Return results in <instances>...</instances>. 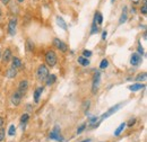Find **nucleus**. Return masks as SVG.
<instances>
[{"label": "nucleus", "mask_w": 147, "mask_h": 142, "mask_svg": "<svg viewBox=\"0 0 147 142\" xmlns=\"http://www.w3.org/2000/svg\"><path fill=\"white\" fill-rule=\"evenodd\" d=\"M48 76H49L48 67H47L45 64H41V66H38V68H37V70H36L37 80H38V81H41V82H43V81H45V80H47Z\"/></svg>", "instance_id": "nucleus-1"}, {"label": "nucleus", "mask_w": 147, "mask_h": 142, "mask_svg": "<svg viewBox=\"0 0 147 142\" xmlns=\"http://www.w3.org/2000/svg\"><path fill=\"white\" fill-rule=\"evenodd\" d=\"M57 61H58V59H57V54L53 50H49V51H47V53H45V63L49 66V67H55V64H57Z\"/></svg>", "instance_id": "nucleus-2"}, {"label": "nucleus", "mask_w": 147, "mask_h": 142, "mask_svg": "<svg viewBox=\"0 0 147 142\" xmlns=\"http://www.w3.org/2000/svg\"><path fill=\"white\" fill-rule=\"evenodd\" d=\"M100 82H101V72L100 71H96L94 73V77H93V84H92V92L93 94H96L98 87H100Z\"/></svg>", "instance_id": "nucleus-3"}, {"label": "nucleus", "mask_w": 147, "mask_h": 142, "mask_svg": "<svg viewBox=\"0 0 147 142\" xmlns=\"http://www.w3.org/2000/svg\"><path fill=\"white\" fill-rule=\"evenodd\" d=\"M49 138H50L51 140H57V141H60V142L63 140V138H62V135H61V133H60V127H59L58 125H55V127H53V130L50 132Z\"/></svg>", "instance_id": "nucleus-4"}, {"label": "nucleus", "mask_w": 147, "mask_h": 142, "mask_svg": "<svg viewBox=\"0 0 147 142\" xmlns=\"http://www.w3.org/2000/svg\"><path fill=\"white\" fill-rule=\"evenodd\" d=\"M16 27H17V18H10V20L8 23V33L10 36H14L16 34Z\"/></svg>", "instance_id": "nucleus-5"}, {"label": "nucleus", "mask_w": 147, "mask_h": 142, "mask_svg": "<svg viewBox=\"0 0 147 142\" xmlns=\"http://www.w3.org/2000/svg\"><path fill=\"white\" fill-rule=\"evenodd\" d=\"M120 107H121V104H117L115 106L109 108V111H108L107 113H104V114L101 116V121H103L104 119H108V117H109V116H111L112 114H114L115 112H118V111L120 109Z\"/></svg>", "instance_id": "nucleus-6"}, {"label": "nucleus", "mask_w": 147, "mask_h": 142, "mask_svg": "<svg viewBox=\"0 0 147 142\" xmlns=\"http://www.w3.org/2000/svg\"><path fill=\"white\" fill-rule=\"evenodd\" d=\"M53 44H55V48H57L58 50H60L61 52H67V50H68L66 43H63L60 38H55V40H53Z\"/></svg>", "instance_id": "nucleus-7"}, {"label": "nucleus", "mask_w": 147, "mask_h": 142, "mask_svg": "<svg viewBox=\"0 0 147 142\" xmlns=\"http://www.w3.org/2000/svg\"><path fill=\"white\" fill-rule=\"evenodd\" d=\"M24 96L19 92L18 90H16L14 94H13V96H11V103L15 105V106H18L19 104H20V102H22V98H23Z\"/></svg>", "instance_id": "nucleus-8"}, {"label": "nucleus", "mask_w": 147, "mask_h": 142, "mask_svg": "<svg viewBox=\"0 0 147 142\" xmlns=\"http://www.w3.org/2000/svg\"><path fill=\"white\" fill-rule=\"evenodd\" d=\"M27 89H28V81H27L26 79H24V80H22V81L19 82L17 90H18V91L22 94V95H23V96H24V95L26 94Z\"/></svg>", "instance_id": "nucleus-9"}, {"label": "nucleus", "mask_w": 147, "mask_h": 142, "mask_svg": "<svg viewBox=\"0 0 147 142\" xmlns=\"http://www.w3.org/2000/svg\"><path fill=\"white\" fill-rule=\"evenodd\" d=\"M142 61H143L142 55H139L138 53H132L131 58H130V63L132 66H138V64L142 63Z\"/></svg>", "instance_id": "nucleus-10"}, {"label": "nucleus", "mask_w": 147, "mask_h": 142, "mask_svg": "<svg viewBox=\"0 0 147 142\" xmlns=\"http://www.w3.org/2000/svg\"><path fill=\"white\" fill-rule=\"evenodd\" d=\"M127 19H128V8L125 6V7H123V9H122V13H121L120 19H119V24L121 25V24L126 23V21H127Z\"/></svg>", "instance_id": "nucleus-11"}, {"label": "nucleus", "mask_w": 147, "mask_h": 142, "mask_svg": "<svg viewBox=\"0 0 147 142\" xmlns=\"http://www.w3.org/2000/svg\"><path fill=\"white\" fill-rule=\"evenodd\" d=\"M11 51H10V49H6V51L3 52L2 54V62L3 63H8L10 60H11Z\"/></svg>", "instance_id": "nucleus-12"}, {"label": "nucleus", "mask_w": 147, "mask_h": 142, "mask_svg": "<svg viewBox=\"0 0 147 142\" xmlns=\"http://www.w3.org/2000/svg\"><path fill=\"white\" fill-rule=\"evenodd\" d=\"M43 90H44V87L41 86V87H37V88L35 89V91H34V102H35L36 104L40 102V97H41V94L43 92Z\"/></svg>", "instance_id": "nucleus-13"}, {"label": "nucleus", "mask_w": 147, "mask_h": 142, "mask_svg": "<svg viewBox=\"0 0 147 142\" xmlns=\"http://www.w3.org/2000/svg\"><path fill=\"white\" fill-rule=\"evenodd\" d=\"M16 76H17V69L14 68V67H10V68L7 70V72H6V77L9 78V79L15 78Z\"/></svg>", "instance_id": "nucleus-14"}, {"label": "nucleus", "mask_w": 147, "mask_h": 142, "mask_svg": "<svg viewBox=\"0 0 147 142\" xmlns=\"http://www.w3.org/2000/svg\"><path fill=\"white\" fill-rule=\"evenodd\" d=\"M57 24H58V26L59 27H61L62 29H65V31H67V24H66V21H65V19L61 17V16H57Z\"/></svg>", "instance_id": "nucleus-15"}, {"label": "nucleus", "mask_w": 147, "mask_h": 142, "mask_svg": "<svg viewBox=\"0 0 147 142\" xmlns=\"http://www.w3.org/2000/svg\"><path fill=\"white\" fill-rule=\"evenodd\" d=\"M11 67H14L16 69L22 67V61H20L19 58H17V56H13L11 58Z\"/></svg>", "instance_id": "nucleus-16"}, {"label": "nucleus", "mask_w": 147, "mask_h": 142, "mask_svg": "<svg viewBox=\"0 0 147 142\" xmlns=\"http://www.w3.org/2000/svg\"><path fill=\"white\" fill-rule=\"evenodd\" d=\"M94 23H96L97 25H102L103 23V16L100 11H96L95 15H94Z\"/></svg>", "instance_id": "nucleus-17"}, {"label": "nucleus", "mask_w": 147, "mask_h": 142, "mask_svg": "<svg viewBox=\"0 0 147 142\" xmlns=\"http://www.w3.org/2000/svg\"><path fill=\"white\" fill-rule=\"evenodd\" d=\"M128 88H129V90H131V91H138V90H140V89L145 88V85H144V84L138 82V84H135V85L129 86Z\"/></svg>", "instance_id": "nucleus-18"}, {"label": "nucleus", "mask_w": 147, "mask_h": 142, "mask_svg": "<svg viewBox=\"0 0 147 142\" xmlns=\"http://www.w3.org/2000/svg\"><path fill=\"white\" fill-rule=\"evenodd\" d=\"M55 80H57V76L55 74H49L47 80H45V82H47L48 86H52L55 82Z\"/></svg>", "instance_id": "nucleus-19"}, {"label": "nucleus", "mask_w": 147, "mask_h": 142, "mask_svg": "<svg viewBox=\"0 0 147 142\" xmlns=\"http://www.w3.org/2000/svg\"><path fill=\"white\" fill-rule=\"evenodd\" d=\"M77 61H78V63H79L80 66H83V67L90 66V60L86 59V58H84V56H79V58L77 59Z\"/></svg>", "instance_id": "nucleus-20"}, {"label": "nucleus", "mask_w": 147, "mask_h": 142, "mask_svg": "<svg viewBox=\"0 0 147 142\" xmlns=\"http://www.w3.org/2000/svg\"><path fill=\"white\" fill-rule=\"evenodd\" d=\"M126 126H127V125H126V123H125V122H123V123H121V124L119 125V127H118V129L114 131V135H115V137H119V135L122 133V131L126 129Z\"/></svg>", "instance_id": "nucleus-21"}, {"label": "nucleus", "mask_w": 147, "mask_h": 142, "mask_svg": "<svg viewBox=\"0 0 147 142\" xmlns=\"http://www.w3.org/2000/svg\"><path fill=\"white\" fill-rule=\"evenodd\" d=\"M146 77H147L146 72H142V73H139V74L135 78V80H136V81H145V80H146Z\"/></svg>", "instance_id": "nucleus-22"}, {"label": "nucleus", "mask_w": 147, "mask_h": 142, "mask_svg": "<svg viewBox=\"0 0 147 142\" xmlns=\"http://www.w3.org/2000/svg\"><path fill=\"white\" fill-rule=\"evenodd\" d=\"M97 32H98V25H97L96 23H94V21H93L92 27H91V35H94V34H96Z\"/></svg>", "instance_id": "nucleus-23"}, {"label": "nucleus", "mask_w": 147, "mask_h": 142, "mask_svg": "<svg viewBox=\"0 0 147 142\" xmlns=\"http://www.w3.org/2000/svg\"><path fill=\"white\" fill-rule=\"evenodd\" d=\"M109 67V61L107 59H103L100 63V69H107Z\"/></svg>", "instance_id": "nucleus-24"}, {"label": "nucleus", "mask_w": 147, "mask_h": 142, "mask_svg": "<svg viewBox=\"0 0 147 142\" xmlns=\"http://www.w3.org/2000/svg\"><path fill=\"white\" fill-rule=\"evenodd\" d=\"M28 119H30V115L28 114H23L22 115V117H20V122H22V124H26L27 123V121H28Z\"/></svg>", "instance_id": "nucleus-25"}, {"label": "nucleus", "mask_w": 147, "mask_h": 142, "mask_svg": "<svg viewBox=\"0 0 147 142\" xmlns=\"http://www.w3.org/2000/svg\"><path fill=\"white\" fill-rule=\"evenodd\" d=\"M15 133H16V127H15V125H10V126H9V130H8V134H9L10 137H13V135H15Z\"/></svg>", "instance_id": "nucleus-26"}, {"label": "nucleus", "mask_w": 147, "mask_h": 142, "mask_svg": "<svg viewBox=\"0 0 147 142\" xmlns=\"http://www.w3.org/2000/svg\"><path fill=\"white\" fill-rule=\"evenodd\" d=\"M140 11H142V14H143V15H146V14H147L146 0H144V5H143V6H142V8H140Z\"/></svg>", "instance_id": "nucleus-27"}, {"label": "nucleus", "mask_w": 147, "mask_h": 142, "mask_svg": "<svg viewBox=\"0 0 147 142\" xmlns=\"http://www.w3.org/2000/svg\"><path fill=\"white\" fill-rule=\"evenodd\" d=\"M91 55H92V52H91L90 50H84V51H83V56H84V58L88 59Z\"/></svg>", "instance_id": "nucleus-28"}, {"label": "nucleus", "mask_w": 147, "mask_h": 142, "mask_svg": "<svg viewBox=\"0 0 147 142\" xmlns=\"http://www.w3.org/2000/svg\"><path fill=\"white\" fill-rule=\"evenodd\" d=\"M85 129H86V124H82L78 129H77V134H80Z\"/></svg>", "instance_id": "nucleus-29"}, {"label": "nucleus", "mask_w": 147, "mask_h": 142, "mask_svg": "<svg viewBox=\"0 0 147 142\" xmlns=\"http://www.w3.org/2000/svg\"><path fill=\"white\" fill-rule=\"evenodd\" d=\"M27 49H28V51H33V49H34V44L30 40L27 41Z\"/></svg>", "instance_id": "nucleus-30"}, {"label": "nucleus", "mask_w": 147, "mask_h": 142, "mask_svg": "<svg viewBox=\"0 0 147 142\" xmlns=\"http://www.w3.org/2000/svg\"><path fill=\"white\" fill-rule=\"evenodd\" d=\"M3 139H5V130L2 127H0V142H2Z\"/></svg>", "instance_id": "nucleus-31"}, {"label": "nucleus", "mask_w": 147, "mask_h": 142, "mask_svg": "<svg viewBox=\"0 0 147 142\" xmlns=\"http://www.w3.org/2000/svg\"><path fill=\"white\" fill-rule=\"evenodd\" d=\"M135 123H136V119H132V120L129 121V123H126V125L127 126H132V125H135Z\"/></svg>", "instance_id": "nucleus-32"}, {"label": "nucleus", "mask_w": 147, "mask_h": 142, "mask_svg": "<svg viewBox=\"0 0 147 142\" xmlns=\"http://www.w3.org/2000/svg\"><path fill=\"white\" fill-rule=\"evenodd\" d=\"M137 53L139 54V55H140V54H142V55L144 54V49L142 48V45H140V44L138 45V52H137Z\"/></svg>", "instance_id": "nucleus-33"}, {"label": "nucleus", "mask_w": 147, "mask_h": 142, "mask_svg": "<svg viewBox=\"0 0 147 142\" xmlns=\"http://www.w3.org/2000/svg\"><path fill=\"white\" fill-rule=\"evenodd\" d=\"M97 119H98V117H96V116H93V117H91V119H90V123H91V124L95 123V122L97 121Z\"/></svg>", "instance_id": "nucleus-34"}, {"label": "nucleus", "mask_w": 147, "mask_h": 142, "mask_svg": "<svg viewBox=\"0 0 147 142\" xmlns=\"http://www.w3.org/2000/svg\"><path fill=\"white\" fill-rule=\"evenodd\" d=\"M107 36H108V32L107 31H103V33H102V40H105Z\"/></svg>", "instance_id": "nucleus-35"}, {"label": "nucleus", "mask_w": 147, "mask_h": 142, "mask_svg": "<svg viewBox=\"0 0 147 142\" xmlns=\"http://www.w3.org/2000/svg\"><path fill=\"white\" fill-rule=\"evenodd\" d=\"M3 123H5V120H3L2 117H0V127L3 125Z\"/></svg>", "instance_id": "nucleus-36"}, {"label": "nucleus", "mask_w": 147, "mask_h": 142, "mask_svg": "<svg viewBox=\"0 0 147 142\" xmlns=\"http://www.w3.org/2000/svg\"><path fill=\"white\" fill-rule=\"evenodd\" d=\"M9 1H10V0H1V2H2L3 5H8V3H9Z\"/></svg>", "instance_id": "nucleus-37"}, {"label": "nucleus", "mask_w": 147, "mask_h": 142, "mask_svg": "<svg viewBox=\"0 0 147 142\" xmlns=\"http://www.w3.org/2000/svg\"><path fill=\"white\" fill-rule=\"evenodd\" d=\"M82 142H91V139H87V140H84V141Z\"/></svg>", "instance_id": "nucleus-38"}, {"label": "nucleus", "mask_w": 147, "mask_h": 142, "mask_svg": "<svg viewBox=\"0 0 147 142\" xmlns=\"http://www.w3.org/2000/svg\"><path fill=\"white\" fill-rule=\"evenodd\" d=\"M18 2H24V0H17Z\"/></svg>", "instance_id": "nucleus-39"}, {"label": "nucleus", "mask_w": 147, "mask_h": 142, "mask_svg": "<svg viewBox=\"0 0 147 142\" xmlns=\"http://www.w3.org/2000/svg\"><path fill=\"white\" fill-rule=\"evenodd\" d=\"M1 14H2V13H1V9H0V17H1Z\"/></svg>", "instance_id": "nucleus-40"}, {"label": "nucleus", "mask_w": 147, "mask_h": 142, "mask_svg": "<svg viewBox=\"0 0 147 142\" xmlns=\"http://www.w3.org/2000/svg\"><path fill=\"white\" fill-rule=\"evenodd\" d=\"M0 58H1V51H0Z\"/></svg>", "instance_id": "nucleus-41"}, {"label": "nucleus", "mask_w": 147, "mask_h": 142, "mask_svg": "<svg viewBox=\"0 0 147 142\" xmlns=\"http://www.w3.org/2000/svg\"><path fill=\"white\" fill-rule=\"evenodd\" d=\"M112 1H114V0H112Z\"/></svg>", "instance_id": "nucleus-42"}]
</instances>
